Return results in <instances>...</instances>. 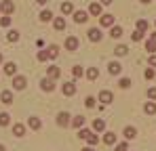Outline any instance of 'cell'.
<instances>
[{
	"label": "cell",
	"mask_w": 156,
	"mask_h": 151,
	"mask_svg": "<svg viewBox=\"0 0 156 151\" xmlns=\"http://www.w3.org/2000/svg\"><path fill=\"white\" fill-rule=\"evenodd\" d=\"M89 13H91L93 17H101V13H104V4H101V2H91Z\"/></svg>",
	"instance_id": "cell-1"
},
{
	"label": "cell",
	"mask_w": 156,
	"mask_h": 151,
	"mask_svg": "<svg viewBox=\"0 0 156 151\" xmlns=\"http://www.w3.org/2000/svg\"><path fill=\"white\" fill-rule=\"evenodd\" d=\"M57 124L61 126V128H68V126H70V113H68V111L57 113Z\"/></svg>",
	"instance_id": "cell-2"
},
{
	"label": "cell",
	"mask_w": 156,
	"mask_h": 151,
	"mask_svg": "<svg viewBox=\"0 0 156 151\" xmlns=\"http://www.w3.org/2000/svg\"><path fill=\"white\" fill-rule=\"evenodd\" d=\"M61 92H63L66 97H72V95H76V84H74V82H66V84L61 86Z\"/></svg>",
	"instance_id": "cell-3"
},
{
	"label": "cell",
	"mask_w": 156,
	"mask_h": 151,
	"mask_svg": "<svg viewBox=\"0 0 156 151\" xmlns=\"http://www.w3.org/2000/svg\"><path fill=\"white\" fill-rule=\"evenodd\" d=\"M26 84H27V80L23 76H15V78H13V88H15V90H23Z\"/></svg>",
	"instance_id": "cell-4"
},
{
	"label": "cell",
	"mask_w": 156,
	"mask_h": 151,
	"mask_svg": "<svg viewBox=\"0 0 156 151\" xmlns=\"http://www.w3.org/2000/svg\"><path fill=\"white\" fill-rule=\"evenodd\" d=\"M89 15L91 13H87V11H74V21L76 23H87L89 21Z\"/></svg>",
	"instance_id": "cell-5"
},
{
	"label": "cell",
	"mask_w": 156,
	"mask_h": 151,
	"mask_svg": "<svg viewBox=\"0 0 156 151\" xmlns=\"http://www.w3.org/2000/svg\"><path fill=\"white\" fill-rule=\"evenodd\" d=\"M40 88H42L44 92H53V90H55V84H53L51 78H42V80H40Z\"/></svg>",
	"instance_id": "cell-6"
},
{
	"label": "cell",
	"mask_w": 156,
	"mask_h": 151,
	"mask_svg": "<svg viewBox=\"0 0 156 151\" xmlns=\"http://www.w3.org/2000/svg\"><path fill=\"white\" fill-rule=\"evenodd\" d=\"M0 8H2V13H4V15H11V13L15 11V2H13V0H2Z\"/></svg>",
	"instance_id": "cell-7"
},
{
	"label": "cell",
	"mask_w": 156,
	"mask_h": 151,
	"mask_svg": "<svg viewBox=\"0 0 156 151\" xmlns=\"http://www.w3.org/2000/svg\"><path fill=\"white\" fill-rule=\"evenodd\" d=\"M101 36H104V34H101L99 27H91V29H89V40H91V42H99Z\"/></svg>",
	"instance_id": "cell-8"
},
{
	"label": "cell",
	"mask_w": 156,
	"mask_h": 151,
	"mask_svg": "<svg viewBox=\"0 0 156 151\" xmlns=\"http://www.w3.org/2000/svg\"><path fill=\"white\" fill-rule=\"evenodd\" d=\"M99 101H101V105H110V103L114 101V95H112L110 90H101V92H99Z\"/></svg>",
	"instance_id": "cell-9"
},
{
	"label": "cell",
	"mask_w": 156,
	"mask_h": 151,
	"mask_svg": "<svg viewBox=\"0 0 156 151\" xmlns=\"http://www.w3.org/2000/svg\"><path fill=\"white\" fill-rule=\"evenodd\" d=\"M78 38L76 36H70V38H66V50H76L78 49Z\"/></svg>",
	"instance_id": "cell-10"
},
{
	"label": "cell",
	"mask_w": 156,
	"mask_h": 151,
	"mask_svg": "<svg viewBox=\"0 0 156 151\" xmlns=\"http://www.w3.org/2000/svg\"><path fill=\"white\" fill-rule=\"evenodd\" d=\"M61 76V69L57 67V65H51V67H47V78H51V80H57Z\"/></svg>",
	"instance_id": "cell-11"
},
{
	"label": "cell",
	"mask_w": 156,
	"mask_h": 151,
	"mask_svg": "<svg viewBox=\"0 0 156 151\" xmlns=\"http://www.w3.org/2000/svg\"><path fill=\"white\" fill-rule=\"evenodd\" d=\"M27 126H30L32 130H40L42 122H40V118H36V116H30V118H27Z\"/></svg>",
	"instance_id": "cell-12"
},
{
	"label": "cell",
	"mask_w": 156,
	"mask_h": 151,
	"mask_svg": "<svg viewBox=\"0 0 156 151\" xmlns=\"http://www.w3.org/2000/svg\"><path fill=\"white\" fill-rule=\"evenodd\" d=\"M108 72H110L112 76H118L120 72H122V65H120L118 61H112V63L108 65Z\"/></svg>",
	"instance_id": "cell-13"
},
{
	"label": "cell",
	"mask_w": 156,
	"mask_h": 151,
	"mask_svg": "<svg viewBox=\"0 0 156 151\" xmlns=\"http://www.w3.org/2000/svg\"><path fill=\"white\" fill-rule=\"evenodd\" d=\"M15 72H17V63H15V61L4 63V74L6 76H15Z\"/></svg>",
	"instance_id": "cell-14"
},
{
	"label": "cell",
	"mask_w": 156,
	"mask_h": 151,
	"mask_svg": "<svg viewBox=\"0 0 156 151\" xmlns=\"http://www.w3.org/2000/svg\"><path fill=\"white\" fill-rule=\"evenodd\" d=\"M99 23L104 25V27H112V25H114V15H101Z\"/></svg>",
	"instance_id": "cell-15"
},
{
	"label": "cell",
	"mask_w": 156,
	"mask_h": 151,
	"mask_svg": "<svg viewBox=\"0 0 156 151\" xmlns=\"http://www.w3.org/2000/svg\"><path fill=\"white\" fill-rule=\"evenodd\" d=\"M61 13L63 15H74V4L72 2H61Z\"/></svg>",
	"instance_id": "cell-16"
},
{
	"label": "cell",
	"mask_w": 156,
	"mask_h": 151,
	"mask_svg": "<svg viewBox=\"0 0 156 151\" xmlns=\"http://www.w3.org/2000/svg\"><path fill=\"white\" fill-rule=\"evenodd\" d=\"M0 101H2V103H4V105H11V103H13V92H11V90H4V92H2V95H0Z\"/></svg>",
	"instance_id": "cell-17"
},
{
	"label": "cell",
	"mask_w": 156,
	"mask_h": 151,
	"mask_svg": "<svg viewBox=\"0 0 156 151\" xmlns=\"http://www.w3.org/2000/svg\"><path fill=\"white\" fill-rule=\"evenodd\" d=\"M122 134H125V139H127V141H131V139H135V136H137V130H135L133 126H127V128L122 130Z\"/></svg>",
	"instance_id": "cell-18"
},
{
	"label": "cell",
	"mask_w": 156,
	"mask_h": 151,
	"mask_svg": "<svg viewBox=\"0 0 156 151\" xmlns=\"http://www.w3.org/2000/svg\"><path fill=\"white\" fill-rule=\"evenodd\" d=\"M93 130H95V132H104V130H105V120L97 118V120L93 122Z\"/></svg>",
	"instance_id": "cell-19"
},
{
	"label": "cell",
	"mask_w": 156,
	"mask_h": 151,
	"mask_svg": "<svg viewBox=\"0 0 156 151\" xmlns=\"http://www.w3.org/2000/svg\"><path fill=\"white\" fill-rule=\"evenodd\" d=\"M144 111H146L148 116H154V113H156V103H154V101H148V103L144 105Z\"/></svg>",
	"instance_id": "cell-20"
},
{
	"label": "cell",
	"mask_w": 156,
	"mask_h": 151,
	"mask_svg": "<svg viewBox=\"0 0 156 151\" xmlns=\"http://www.w3.org/2000/svg\"><path fill=\"white\" fill-rule=\"evenodd\" d=\"M110 36H112L114 40L120 38V36H122V27H120V25H112V27H110Z\"/></svg>",
	"instance_id": "cell-21"
},
{
	"label": "cell",
	"mask_w": 156,
	"mask_h": 151,
	"mask_svg": "<svg viewBox=\"0 0 156 151\" xmlns=\"http://www.w3.org/2000/svg\"><path fill=\"white\" fill-rule=\"evenodd\" d=\"M104 143L105 145H114V143H116V132H105L104 134Z\"/></svg>",
	"instance_id": "cell-22"
},
{
	"label": "cell",
	"mask_w": 156,
	"mask_h": 151,
	"mask_svg": "<svg viewBox=\"0 0 156 151\" xmlns=\"http://www.w3.org/2000/svg\"><path fill=\"white\" fill-rule=\"evenodd\" d=\"M53 25H55V29H57V32H61V29H66V19H63V17H55Z\"/></svg>",
	"instance_id": "cell-23"
},
{
	"label": "cell",
	"mask_w": 156,
	"mask_h": 151,
	"mask_svg": "<svg viewBox=\"0 0 156 151\" xmlns=\"http://www.w3.org/2000/svg\"><path fill=\"white\" fill-rule=\"evenodd\" d=\"M84 141H87L89 145H97V143H99V136H97V134H95V132L91 130V132H89V136H87Z\"/></svg>",
	"instance_id": "cell-24"
},
{
	"label": "cell",
	"mask_w": 156,
	"mask_h": 151,
	"mask_svg": "<svg viewBox=\"0 0 156 151\" xmlns=\"http://www.w3.org/2000/svg\"><path fill=\"white\" fill-rule=\"evenodd\" d=\"M51 59V55H49V49H42V50H38V61H49Z\"/></svg>",
	"instance_id": "cell-25"
},
{
	"label": "cell",
	"mask_w": 156,
	"mask_h": 151,
	"mask_svg": "<svg viewBox=\"0 0 156 151\" xmlns=\"http://www.w3.org/2000/svg\"><path fill=\"white\" fill-rule=\"evenodd\" d=\"M13 134H15V136H23V134H26L23 124H15V126H13Z\"/></svg>",
	"instance_id": "cell-26"
},
{
	"label": "cell",
	"mask_w": 156,
	"mask_h": 151,
	"mask_svg": "<svg viewBox=\"0 0 156 151\" xmlns=\"http://www.w3.org/2000/svg\"><path fill=\"white\" fill-rule=\"evenodd\" d=\"M137 29H139V32H144V34H146V32H148V29H150V23H148V21H146V19H139V21H137Z\"/></svg>",
	"instance_id": "cell-27"
},
{
	"label": "cell",
	"mask_w": 156,
	"mask_h": 151,
	"mask_svg": "<svg viewBox=\"0 0 156 151\" xmlns=\"http://www.w3.org/2000/svg\"><path fill=\"white\" fill-rule=\"evenodd\" d=\"M97 76H99V69L97 67H89L87 69V78L89 80H97Z\"/></svg>",
	"instance_id": "cell-28"
},
{
	"label": "cell",
	"mask_w": 156,
	"mask_h": 151,
	"mask_svg": "<svg viewBox=\"0 0 156 151\" xmlns=\"http://www.w3.org/2000/svg\"><path fill=\"white\" fill-rule=\"evenodd\" d=\"M6 40H9V42H17V40H19V32H17V29H11V32L6 34Z\"/></svg>",
	"instance_id": "cell-29"
},
{
	"label": "cell",
	"mask_w": 156,
	"mask_h": 151,
	"mask_svg": "<svg viewBox=\"0 0 156 151\" xmlns=\"http://www.w3.org/2000/svg\"><path fill=\"white\" fill-rule=\"evenodd\" d=\"M72 126H74V128H82V126H84V118H82V116H76V118L72 120Z\"/></svg>",
	"instance_id": "cell-30"
},
{
	"label": "cell",
	"mask_w": 156,
	"mask_h": 151,
	"mask_svg": "<svg viewBox=\"0 0 156 151\" xmlns=\"http://www.w3.org/2000/svg\"><path fill=\"white\" fill-rule=\"evenodd\" d=\"M53 19V13L51 11H42V13H40V21H44V23H47V21H51Z\"/></svg>",
	"instance_id": "cell-31"
},
{
	"label": "cell",
	"mask_w": 156,
	"mask_h": 151,
	"mask_svg": "<svg viewBox=\"0 0 156 151\" xmlns=\"http://www.w3.org/2000/svg\"><path fill=\"white\" fill-rule=\"evenodd\" d=\"M114 52H116V55H118V57H125V55H127V52H129V49H127V46H125V44H120V46H116V50H114Z\"/></svg>",
	"instance_id": "cell-32"
},
{
	"label": "cell",
	"mask_w": 156,
	"mask_h": 151,
	"mask_svg": "<svg viewBox=\"0 0 156 151\" xmlns=\"http://www.w3.org/2000/svg\"><path fill=\"white\" fill-rule=\"evenodd\" d=\"M141 38H144V32H139V29H135V32L131 34V40H133V42H139Z\"/></svg>",
	"instance_id": "cell-33"
},
{
	"label": "cell",
	"mask_w": 156,
	"mask_h": 151,
	"mask_svg": "<svg viewBox=\"0 0 156 151\" xmlns=\"http://www.w3.org/2000/svg\"><path fill=\"white\" fill-rule=\"evenodd\" d=\"M118 86H120L122 90H127V88L131 86V80H129V78H120V82H118Z\"/></svg>",
	"instance_id": "cell-34"
},
{
	"label": "cell",
	"mask_w": 156,
	"mask_h": 151,
	"mask_svg": "<svg viewBox=\"0 0 156 151\" xmlns=\"http://www.w3.org/2000/svg\"><path fill=\"white\" fill-rule=\"evenodd\" d=\"M11 122V116L9 113H0V126H9Z\"/></svg>",
	"instance_id": "cell-35"
},
{
	"label": "cell",
	"mask_w": 156,
	"mask_h": 151,
	"mask_svg": "<svg viewBox=\"0 0 156 151\" xmlns=\"http://www.w3.org/2000/svg\"><path fill=\"white\" fill-rule=\"evenodd\" d=\"M49 55H51V59H55V57L59 55V46H57V44H51V46H49Z\"/></svg>",
	"instance_id": "cell-36"
},
{
	"label": "cell",
	"mask_w": 156,
	"mask_h": 151,
	"mask_svg": "<svg viewBox=\"0 0 156 151\" xmlns=\"http://www.w3.org/2000/svg\"><path fill=\"white\" fill-rule=\"evenodd\" d=\"M72 76H74V78H82V67H80V65H74V67H72Z\"/></svg>",
	"instance_id": "cell-37"
},
{
	"label": "cell",
	"mask_w": 156,
	"mask_h": 151,
	"mask_svg": "<svg viewBox=\"0 0 156 151\" xmlns=\"http://www.w3.org/2000/svg\"><path fill=\"white\" fill-rule=\"evenodd\" d=\"M144 76H146V80H154V76H156V72L152 69V67H148L146 72H144Z\"/></svg>",
	"instance_id": "cell-38"
},
{
	"label": "cell",
	"mask_w": 156,
	"mask_h": 151,
	"mask_svg": "<svg viewBox=\"0 0 156 151\" xmlns=\"http://www.w3.org/2000/svg\"><path fill=\"white\" fill-rule=\"evenodd\" d=\"M146 50H148V52H152V55L156 52V44L152 42V40H148V42H146Z\"/></svg>",
	"instance_id": "cell-39"
},
{
	"label": "cell",
	"mask_w": 156,
	"mask_h": 151,
	"mask_svg": "<svg viewBox=\"0 0 156 151\" xmlns=\"http://www.w3.org/2000/svg\"><path fill=\"white\" fill-rule=\"evenodd\" d=\"M84 105H87L89 109H93V107H95V97H87V99H84Z\"/></svg>",
	"instance_id": "cell-40"
},
{
	"label": "cell",
	"mask_w": 156,
	"mask_h": 151,
	"mask_svg": "<svg viewBox=\"0 0 156 151\" xmlns=\"http://www.w3.org/2000/svg\"><path fill=\"white\" fill-rule=\"evenodd\" d=\"M0 25H2V27H9V25H11V17H9V15H4V17L0 19Z\"/></svg>",
	"instance_id": "cell-41"
},
{
	"label": "cell",
	"mask_w": 156,
	"mask_h": 151,
	"mask_svg": "<svg viewBox=\"0 0 156 151\" xmlns=\"http://www.w3.org/2000/svg\"><path fill=\"white\" fill-rule=\"evenodd\" d=\"M89 132H91L89 128H80V130H78V136H80V139H87V136H89Z\"/></svg>",
	"instance_id": "cell-42"
},
{
	"label": "cell",
	"mask_w": 156,
	"mask_h": 151,
	"mask_svg": "<svg viewBox=\"0 0 156 151\" xmlns=\"http://www.w3.org/2000/svg\"><path fill=\"white\" fill-rule=\"evenodd\" d=\"M114 151H129V145H127V143H118Z\"/></svg>",
	"instance_id": "cell-43"
},
{
	"label": "cell",
	"mask_w": 156,
	"mask_h": 151,
	"mask_svg": "<svg viewBox=\"0 0 156 151\" xmlns=\"http://www.w3.org/2000/svg\"><path fill=\"white\" fill-rule=\"evenodd\" d=\"M148 97L150 99H156V88H148Z\"/></svg>",
	"instance_id": "cell-44"
},
{
	"label": "cell",
	"mask_w": 156,
	"mask_h": 151,
	"mask_svg": "<svg viewBox=\"0 0 156 151\" xmlns=\"http://www.w3.org/2000/svg\"><path fill=\"white\" fill-rule=\"evenodd\" d=\"M150 65H152V67H156V55H152V57H150Z\"/></svg>",
	"instance_id": "cell-45"
},
{
	"label": "cell",
	"mask_w": 156,
	"mask_h": 151,
	"mask_svg": "<svg viewBox=\"0 0 156 151\" xmlns=\"http://www.w3.org/2000/svg\"><path fill=\"white\" fill-rule=\"evenodd\" d=\"M150 40H152V42L156 44V32H154V34H150Z\"/></svg>",
	"instance_id": "cell-46"
},
{
	"label": "cell",
	"mask_w": 156,
	"mask_h": 151,
	"mask_svg": "<svg viewBox=\"0 0 156 151\" xmlns=\"http://www.w3.org/2000/svg\"><path fill=\"white\" fill-rule=\"evenodd\" d=\"M36 2H38V4H47L49 0H36Z\"/></svg>",
	"instance_id": "cell-47"
},
{
	"label": "cell",
	"mask_w": 156,
	"mask_h": 151,
	"mask_svg": "<svg viewBox=\"0 0 156 151\" xmlns=\"http://www.w3.org/2000/svg\"><path fill=\"white\" fill-rule=\"evenodd\" d=\"M101 4H112V0H101Z\"/></svg>",
	"instance_id": "cell-48"
},
{
	"label": "cell",
	"mask_w": 156,
	"mask_h": 151,
	"mask_svg": "<svg viewBox=\"0 0 156 151\" xmlns=\"http://www.w3.org/2000/svg\"><path fill=\"white\" fill-rule=\"evenodd\" d=\"M82 151H95V149H93V147H84Z\"/></svg>",
	"instance_id": "cell-49"
},
{
	"label": "cell",
	"mask_w": 156,
	"mask_h": 151,
	"mask_svg": "<svg viewBox=\"0 0 156 151\" xmlns=\"http://www.w3.org/2000/svg\"><path fill=\"white\" fill-rule=\"evenodd\" d=\"M2 61H4V57H2V52H0V65H2Z\"/></svg>",
	"instance_id": "cell-50"
},
{
	"label": "cell",
	"mask_w": 156,
	"mask_h": 151,
	"mask_svg": "<svg viewBox=\"0 0 156 151\" xmlns=\"http://www.w3.org/2000/svg\"><path fill=\"white\" fill-rule=\"evenodd\" d=\"M139 2H144V4H148V2H150V0H139Z\"/></svg>",
	"instance_id": "cell-51"
},
{
	"label": "cell",
	"mask_w": 156,
	"mask_h": 151,
	"mask_svg": "<svg viewBox=\"0 0 156 151\" xmlns=\"http://www.w3.org/2000/svg\"><path fill=\"white\" fill-rule=\"evenodd\" d=\"M0 151H6V149H4V145H0Z\"/></svg>",
	"instance_id": "cell-52"
},
{
	"label": "cell",
	"mask_w": 156,
	"mask_h": 151,
	"mask_svg": "<svg viewBox=\"0 0 156 151\" xmlns=\"http://www.w3.org/2000/svg\"><path fill=\"white\" fill-rule=\"evenodd\" d=\"M154 25H156V21H154Z\"/></svg>",
	"instance_id": "cell-53"
}]
</instances>
